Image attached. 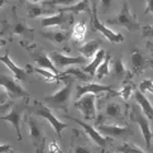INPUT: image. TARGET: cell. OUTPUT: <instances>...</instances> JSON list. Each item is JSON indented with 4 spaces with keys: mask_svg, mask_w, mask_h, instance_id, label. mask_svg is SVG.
<instances>
[{
    "mask_svg": "<svg viewBox=\"0 0 153 153\" xmlns=\"http://www.w3.org/2000/svg\"><path fill=\"white\" fill-rule=\"evenodd\" d=\"M17 7H12V20H3L1 22V32L0 34L5 37L8 42H13L14 39H19L22 47L25 50H33L36 47L34 42V29L27 24L25 19L18 17Z\"/></svg>",
    "mask_w": 153,
    "mask_h": 153,
    "instance_id": "cell-1",
    "label": "cell"
},
{
    "mask_svg": "<svg viewBox=\"0 0 153 153\" xmlns=\"http://www.w3.org/2000/svg\"><path fill=\"white\" fill-rule=\"evenodd\" d=\"M74 84H75V80L72 77H66V84H65V86L61 87L58 91L46 96L45 99H43V102L50 109H58V110L67 113L68 105H70V99H71L72 90H74Z\"/></svg>",
    "mask_w": 153,
    "mask_h": 153,
    "instance_id": "cell-2",
    "label": "cell"
},
{
    "mask_svg": "<svg viewBox=\"0 0 153 153\" xmlns=\"http://www.w3.org/2000/svg\"><path fill=\"white\" fill-rule=\"evenodd\" d=\"M29 99H18V101H15L14 104L12 102V109L8 114H5L4 117H0V120L8 122L12 124L13 129L17 133V138L18 140H22V130H20V123H22V118L25 111H28L29 108Z\"/></svg>",
    "mask_w": 153,
    "mask_h": 153,
    "instance_id": "cell-3",
    "label": "cell"
},
{
    "mask_svg": "<svg viewBox=\"0 0 153 153\" xmlns=\"http://www.w3.org/2000/svg\"><path fill=\"white\" fill-rule=\"evenodd\" d=\"M36 105L34 106H30L28 108V111L30 114H34V115H38L41 118H45L47 119V122L50 123V125H52V128L54 129V132H56L58 139L62 138V130L66 129L68 127V124L61 122V120H58L56 117H54V114L52 113V110L47 105H45V102L43 101H36L34 102Z\"/></svg>",
    "mask_w": 153,
    "mask_h": 153,
    "instance_id": "cell-4",
    "label": "cell"
},
{
    "mask_svg": "<svg viewBox=\"0 0 153 153\" xmlns=\"http://www.w3.org/2000/svg\"><path fill=\"white\" fill-rule=\"evenodd\" d=\"M129 109V118L133 123L138 124L140 128V132L144 137L146 144L148 148H151L152 146V139H153V132L151 129V125L148 123V119H147V115L143 113V110L140 109V106L137 104L135 101L133 104H130L128 106Z\"/></svg>",
    "mask_w": 153,
    "mask_h": 153,
    "instance_id": "cell-5",
    "label": "cell"
},
{
    "mask_svg": "<svg viewBox=\"0 0 153 153\" xmlns=\"http://www.w3.org/2000/svg\"><path fill=\"white\" fill-rule=\"evenodd\" d=\"M25 122L29 127L30 142L34 148V152L43 153L45 152V146H46V133H45V129H43L42 124L39 123V120L34 118L30 113L27 115Z\"/></svg>",
    "mask_w": 153,
    "mask_h": 153,
    "instance_id": "cell-6",
    "label": "cell"
},
{
    "mask_svg": "<svg viewBox=\"0 0 153 153\" xmlns=\"http://www.w3.org/2000/svg\"><path fill=\"white\" fill-rule=\"evenodd\" d=\"M109 96V94H106ZM108 96L104 97L106 101L105 105L100 104L101 106V113H100V117L97 119V124L101 123L102 120H111V122H115L119 123L120 125H124V110L122 108V104L119 101L115 100H108Z\"/></svg>",
    "mask_w": 153,
    "mask_h": 153,
    "instance_id": "cell-7",
    "label": "cell"
},
{
    "mask_svg": "<svg viewBox=\"0 0 153 153\" xmlns=\"http://www.w3.org/2000/svg\"><path fill=\"white\" fill-rule=\"evenodd\" d=\"M108 24H111V25H120V27H124L127 28L129 32H135V30H139L140 29V23L134 15L130 13L129 10V5L127 3V0H124L123 4H122V9H120L119 14L117 15L115 18H111V19H108L106 22Z\"/></svg>",
    "mask_w": 153,
    "mask_h": 153,
    "instance_id": "cell-8",
    "label": "cell"
},
{
    "mask_svg": "<svg viewBox=\"0 0 153 153\" xmlns=\"http://www.w3.org/2000/svg\"><path fill=\"white\" fill-rule=\"evenodd\" d=\"M91 28L94 32H99L104 37L106 38L109 42L111 43H122L124 42V36L120 32H114L111 29H109L106 25H104L97 18V4L92 3V9H91Z\"/></svg>",
    "mask_w": 153,
    "mask_h": 153,
    "instance_id": "cell-9",
    "label": "cell"
},
{
    "mask_svg": "<svg viewBox=\"0 0 153 153\" xmlns=\"http://www.w3.org/2000/svg\"><path fill=\"white\" fill-rule=\"evenodd\" d=\"M0 85L8 92V96L12 100L17 99H30V95L20 86L19 81L14 79L13 75L1 74L0 75Z\"/></svg>",
    "mask_w": 153,
    "mask_h": 153,
    "instance_id": "cell-10",
    "label": "cell"
},
{
    "mask_svg": "<svg viewBox=\"0 0 153 153\" xmlns=\"http://www.w3.org/2000/svg\"><path fill=\"white\" fill-rule=\"evenodd\" d=\"M97 132H100L102 135H106V137H110L113 139H123V138H127V137L133 135L134 132L132 130V128L129 125L124 124V125H120V124H97L96 127Z\"/></svg>",
    "mask_w": 153,
    "mask_h": 153,
    "instance_id": "cell-11",
    "label": "cell"
},
{
    "mask_svg": "<svg viewBox=\"0 0 153 153\" xmlns=\"http://www.w3.org/2000/svg\"><path fill=\"white\" fill-rule=\"evenodd\" d=\"M86 94H94V95L111 94L113 96H118V90H115L110 85H101V84H94V82H89L85 85H77L76 86L75 100L80 99L81 96L86 95Z\"/></svg>",
    "mask_w": 153,
    "mask_h": 153,
    "instance_id": "cell-12",
    "label": "cell"
},
{
    "mask_svg": "<svg viewBox=\"0 0 153 153\" xmlns=\"http://www.w3.org/2000/svg\"><path fill=\"white\" fill-rule=\"evenodd\" d=\"M75 14L72 13H65V12H57L56 15L52 17H46L41 19L42 28L47 27H57L59 29H70L71 24H74Z\"/></svg>",
    "mask_w": 153,
    "mask_h": 153,
    "instance_id": "cell-13",
    "label": "cell"
},
{
    "mask_svg": "<svg viewBox=\"0 0 153 153\" xmlns=\"http://www.w3.org/2000/svg\"><path fill=\"white\" fill-rule=\"evenodd\" d=\"M75 108L82 113V115L87 120H92L96 118V95L86 94L80 99L75 100Z\"/></svg>",
    "mask_w": 153,
    "mask_h": 153,
    "instance_id": "cell-14",
    "label": "cell"
},
{
    "mask_svg": "<svg viewBox=\"0 0 153 153\" xmlns=\"http://www.w3.org/2000/svg\"><path fill=\"white\" fill-rule=\"evenodd\" d=\"M66 118L71 119V120H74L75 123H77L79 125H81V128H82L85 130V133L86 135H89L91 140H94L95 142V144H97L100 147V148L102 149H105L108 146H110L113 143V138H110V137H106V135H102L100 132H97V129L94 128V127H91L90 124H87L85 122H81V120L79 119H75L72 117H70V115H66Z\"/></svg>",
    "mask_w": 153,
    "mask_h": 153,
    "instance_id": "cell-15",
    "label": "cell"
},
{
    "mask_svg": "<svg viewBox=\"0 0 153 153\" xmlns=\"http://www.w3.org/2000/svg\"><path fill=\"white\" fill-rule=\"evenodd\" d=\"M149 65H152V67H153V61L147 59L143 56V53L140 52L139 48H134L129 58V76L142 75Z\"/></svg>",
    "mask_w": 153,
    "mask_h": 153,
    "instance_id": "cell-16",
    "label": "cell"
},
{
    "mask_svg": "<svg viewBox=\"0 0 153 153\" xmlns=\"http://www.w3.org/2000/svg\"><path fill=\"white\" fill-rule=\"evenodd\" d=\"M50 58L52 59L53 65L58 70H62L67 66H79V65L87 63V58L81 56V54H79L76 57H70V56H66V54H63L61 52H56V51L50 53Z\"/></svg>",
    "mask_w": 153,
    "mask_h": 153,
    "instance_id": "cell-17",
    "label": "cell"
},
{
    "mask_svg": "<svg viewBox=\"0 0 153 153\" xmlns=\"http://www.w3.org/2000/svg\"><path fill=\"white\" fill-rule=\"evenodd\" d=\"M0 62H3L5 66H7L10 71H12V74H13V76H14V79H15V80H18L19 82H20V81H24V80H25L27 75H29V74L33 72V70H32V66H30V65H27L25 68L18 67L17 65H15V63L12 61V58H10L9 51L5 52L4 56H0Z\"/></svg>",
    "mask_w": 153,
    "mask_h": 153,
    "instance_id": "cell-18",
    "label": "cell"
},
{
    "mask_svg": "<svg viewBox=\"0 0 153 153\" xmlns=\"http://www.w3.org/2000/svg\"><path fill=\"white\" fill-rule=\"evenodd\" d=\"M42 37L46 39L51 41L52 43L57 46H62L66 43L70 37H71V30L70 29H56V30H48V32H42Z\"/></svg>",
    "mask_w": 153,
    "mask_h": 153,
    "instance_id": "cell-19",
    "label": "cell"
},
{
    "mask_svg": "<svg viewBox=\"0 0 153 153\" xmlns=\"http://www.w3.org/2000/svg\"><path fill=\"white\" fill-rule=\"evenodd\" d=\"M32 57H33L34 62L39 66L41 68H45V70H48L51 72L56 74V75H61L59 70L54 66L52 59L50 58V56L45 52V51H41V52H37V53H32Z\"/></svg>",
    "mask_w": 153,
    "mask_h": 153,
    "instance_id": "cell-20",
    "label": "cell"
},
{
    "mask_svg": "<svg viewBox=\"0 0 153 153\" xmlns=\"http://www.w3.org/2000/svg\"><path fill=\"white\" fill-rule=\"evenodd\" d=\"M113 70H111V77L115 81H127L129 80V72L125 70V66L123 63V57L118 56L113 61Z\"/></svg>",
    "mask_w": 153,
    "mask_h": 153,
    "instance_id": "cell-21",
    "label": "cell"
},
{
    "mask_svg": "<svg viewBox=\"0 0 153 153\" xmlns=\"http://www.w3.org/2000/svg\"><path fill=\"white\" fill-rule=\"evenodd\" d=\"M27 9H28V15L27 17L29 19H34L38 17H46V15L57 13V10L46 8V7H43V4H38V3H28Z\"/></svg>",
    "mask_w": 153,
    "mask_h": 153,
    "instance_id": "cell-22",
    "label": "cell"
},
{
    "mask_svg": "<svg viewBox=\"0 0 153 153\" xmlns=\"http://www.w3.org/2000/svg\"><path fill=\"white\" fill-rule=\"evenodd\" d=\"M132 95L134 96V101L140 106V109L143 110V113H144L151 120H153V106L151 105V101L147 99L146 95L142 94V92H140L139 90H137V89H134V91H133Z\"/></svg>",
    "mask_w": 153,
    "mask_h": 153,
    "instance_id": "cell-23",
    "label": "cell"
},
{
    "mask_svg": "<svg viewBox=\"0 0 153 153\" xmlns=\"http://www.w3.org/2000/svg\"><path fill=\"white\" fill-rule=\"evenodd\" d=\"M102 45V41L101 39H95V41H90L82 45L80 48H77V51L81 53V56L86 57L87 59L89 58H92L95 56V53L100 50V47Z\"/></svg>",
    "mask_w": 153,
    "mask_h": 153,
    "instance_id": "cell-24",
    "label": "cell"
},
{
    "mask_svg": "<svg viewBox=\"0 0 153 153\" xmlns=\"http://www.w3.org/2000/svg\"><path fill=\"white\" fill-rule=\"evenodd\" d=\"M57 12H65V13H72V14H79L82 12L91 13L90 9V3L89 0H80L76 1L75 4L70 5V7H62V8H56Z\"/></svg>",
    "mask_w": 153,
    "mask_h": 153,
    "instance_id": "cell-25",
    "label": "cell"
},
{
    "mask_svg": "<svg viewBox=\"0 0 153 153\" xmlns=\"http://www.w3.org/2000/svg\"><path fill=\"white\" fill-rule=\"evenodd\" d=\"M106 53H108V52H106L105 50L100 48V50L95 53V56L92 57V61H91L89 65H86V66L82 68V71H84L85 74H87V75L94 76L95 72H96V68L99 67V65L102 62V59L105 58V54H106Z\"/></svg>",
    "mask_w": 153,
    "mask_h": 153,
    "instance_id": "cell-26",
    "label": "cell"
},
{
    "mask_svg": "<svg viewBox=\"0 0 153 153\" xmlns=\"http://www.w3.org/2000/svg\"><path fill=\"white\" fill-rule=\"evenodd\" d=\"M32 70H33V72H37V74H39L43 76V79H45L47 82H52V84H59L62 80H66L67 76L65 75V74H61V75H56V74H53L51 72V71H48V70H45V68H41V67H32Z\"/></svg>",
    "mask_w": 153,
    "mask_h": 153,
    "instance_id": "cell-27",
    "label": "cell"
},
{
    "mask_svg": "<svg viewBox=\"0 0 153 153\" xmlns=\"http://www.w3.org/2000/svg\"><path fill=\"white\" fill-rule=\"evenodd\" d=\"M71 36H72L74 41L76 43H82L85 39V36H86V24L84 22H80V23L75 24L72 32H71Z\"/></svg>",
    "mask_w": 153,
    "mask_h": 153,
    "instance_id": "cell-28",
    "label": "cell"
},
{
    "mask_svg": "<svg viewBox=\"0 0 153 153\" xmlns=\"http://www.w3.org/2000/svg\"><path fill=\"white\" fill-rule=\"evenodd\" d=\"M110 59H111L110 54L106 53L105 58L102 59V62L99 65V67L96 68V74L95 75H96V77L99 80L104 79V76H106V75L110 74V70H109V67H110Z\"/></svg>",
    "mask_w": 153,
    "mask_h": 153,
    "instance_id": "cell-29",
    "label": "cell"
},
{
    "mask_svg": "<svg viewBox=\"0 0 153 153\" xmlns=\"http://www.w3.org/2000/svg\"><path fill=\"white\" fill-rule=\"evenodd\" d=\"M114 152L115 153H146L143 149H140L137 144L128 143V142H125V143L118 146Z\"/></svg>",
    "mask_w": 153,
    "mask_h": 153,
    "instance_id": "cell-30",
    "label": "cell"
},
{
    "mask_svg": "<svg viewBox=\"0 0 153 153\" xmlns=\"http://www.w3.org/2000/svg\"><path fill=\"white\" fill-rule=\"evenodd\" d=\"M76 3V0H48V1H45L42 3L43 7L46 8H50V9H54L58 7V5H62V7H70Z\"/></svg>",
    "mask_w": 153,
    "mask_h": 153,
    "instance_id": "cell-31",
    "label": "cell"
},
{
    "mask_svg": "<svg viewBox=\"0 0 153 153\" xmlns=\"http://www.w3.org/2000/svg\"><path fill=\"white\" fill-rule=\"evenodd\" d=\"M135 87L133 86L132 82H127V81H124V87L120 91H118V96H122V99L127 101L130 95L133 94V91H134Z\"/></svg>",
    "mask_w": 153,
    "mask_h": 153,
    "instance_id": "cell-32",
    "label": "cell"
},
{
    "mask_svg": "<svg viewBox=\"0 0 153 153\" xmlns=\"http://www.w3.org/2000/svg\"><path fill=\"white\" fill-rule=\"evenodd\" d=\"M138 90L142 92V94H144L146 91H149V92H152V94H153V81L149 80V79L143 80V81L140 82Z\"/></svg>",
    "mask_w": 153,
    "mask_h": 153,
    "instance_id": "cell-33",
    "label": "cell"
},
{
    "mask_svg": "<svg viewBox=\"0 0 153 153\" xmlns=\"http://www.w3.org/2000/svg\"><path fill=\"white\" fill-rule=\"evenodd\" d=\"M140 34L143 38H153V25L151 24H144L140 25Z\"/></svg>",
    "mask_w": 153,
    "mask_h": 153,
    "instance_id": "cell-34",
    "label": "cell"
},
{
    "mask_svg": "<svg viewBox=\"0 0 153 153\" xmlns=\"http://www.w3.org/2000/svg\"><path fill=\"white\" fill-rule=\"evenodd\" d=\"M70 153H91L90 149L85 146H81V144H72L71 146V149Z\"/></svg>",
    "mask_w": 153,
    "mask_h": 153,
    "instance_id": "cell-35",
    "label": "cell"
},
{
    "mask_svg": "<svg viewBox=\"0 0 153 153\" xmlns=\"http://www.w3.org/2000/svg\"><path fill=\"white\" fill-rule=\"evenodd\" d=\"M8 92H7V90L4 89V87L0 85V105H3V104H5L7 102V100H8Z\"/></svg>",
    "mask_w": 153,
    "mask_h": 153,
    "instance_id": "cell-36",
    "label": "cell"
},
{
    "mask_svg": "<svg viewBox=\"0 0 153 153\" xmlns=\"http://www.w3.org/2000/svg\"><path fill=\"white\" fill-rule=\"evenodd\" d=\"M147 7L144 9V14H151L153 17V0H146Z\"/></svg>",
    "mask_w": 153,
    "mask_h": 153,
    "instance_id": "cell-37",
    "label": "cell"
},
{
    "mask_svg": "<svg viewBox=\"0 0 153 153\" xmlns=\"http://www.w3.org/2000/svg\"><path fill=\"white\" fill-rule=\"evenodd\" d=\"M50 153H61V149H59V146L56 140H53L50 144Z\"/></svg>",
    "mask_w": 153,
    "mask_h": 153,
    "instance_id": "cell-38",
    "label": "cell"
},
{
    "mask_svg": "<svg viewBox=\"0 0 153 153\" xmlns=\"http://www.w3.org/2000/svg\"><path fill=\"white\" fill-rule=\"evenodd\" d=\"M0 153H14L10 144H0Z\"/></svg>",
    "mask_w": 153,
    "mask_h": 153,
    "instance_id": "cell-39",
    "label": "cell"
},
{
    "mask_svg": "<svg viewBox=\"0 0 153 153\" xmlns=\"http://www.w3.org/2000/svg\"><path fill=\"white\" fill-rule=\"evenodd\" d=\"M113 0H100V3H101V7H102V12L105 13L106 10L110 8V4H111Z\"/></svg>",
    "mask_w": 153,
    "mask_h": 153,
    "instance_id": "cell-40",
    "label": "cell"
},
{
    "mask_svg": "<svg viewBox=\"0 0 153 153\" xmlns=\"http://www.w3.org/2000/svg\"><path fill=\"white\" fill-rule=\"evenodd\" d=\"M10 106H12V102H5L3 105H0V115H3V114L7 113Z\"/></svg>",
    "mask_w": 153,
    "mask_h": 153,
    "instance_id": "cell-41",
    "label": "cell"
},
{
    "mask_svg": "<svg viewBox=\"0 0 153 153\" xmlns=\"http://www.w3.org/2000/svg\"><path fill=\"white\" fill-rule=\"evenodd\" d=\"M7 43H8L7 39H1V38H0V47H4L5 45H7Z\"/></svg>",
    "mask_w": 153,
    "mask_h": 153,
    "instance_id": "cell-42",
    "label": "cell"
},
{
    "mask_svg": "<svg viewBox=\"0 0 153 153\" xmlns=\"http://www.w3.org/2000/svg\"><path fill=\"white\" fill-rule=\"evenodd\" d=\"M8 3H9L8 0H0V8H1L4 4H8Z\"/></svg>",
    "mask_w": 153,
    "mask_h": 153,
    "instance_id": "cell-43",
    "label": "cell"
},
{
    "mask_svg": "<svg viewBox=\"0 0 153 153\" xmlns=\"http://www.w3.org/2000/svg\"><path fill=\"white\" fill-rule=\"evenodd\" d=\"M28 3H41L42 0H27Z\"/></svg>",
    "mask_w": 153,
    "mask_h": 153,
    "instance_id": "cell-44",
    "label": "cell"
},
{
    "mask_svg": "<svg viewBox=\"0 0 153 153\" xmlns=\"http://www.w3.org/2000/svg\"><path fill=\"white\" fill-rule=\"evenodd\" d=\"M19 1H24V0H19Z\"/></svg>",
    "mask_w": 153,
    "mask_h": 153,
    "instance_id": "cell-45",
    "label": "cell"
},
{
    "mask_svg": "<svg viewBox=\"0 0 153 153\" xmlns=\"http://www.w3.org/2000/svg\"><path fill=\"white\" fill-rule=\"evenodd\" d=\"M61 153H63V152H62V151H61Z\"/></svg>",
    "mask_w": 153,
    "mask_h": 153,
    "instance_id": "cell-46",
    "label": "cell"
},
{
    "mask_svg": "<svg viewBox=\"0 0 153 153\" xmlns=\"http://www.w3.org/2000/svg\"><path fill=\"white\" fill-rule=\"evenodd\" d=\"M114 153H115V152H114Z\"/></svg>",
    "mask_w": 153,
    "mask_h": 153,
    "instance_id": "cell-47",
    "label": "cell"
}]
</instances>
